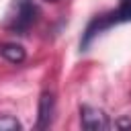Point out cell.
Returning a JSON list of instances; mask_svg holds the SVG:
<instances>
[{
    "label": "cell",
    "instance_id": "cell-1",
    "mask_svg": "<svg viewBox=\"0 0 131 131\" xmlns=\"http://www.w3.org/2000/svg\"><path fill=\"white\" fill-rule=\"evenodd\" d=\"M39 16V6L33 0H14V14L10 16L8 29L14 33L29 31Z\"/></svg>",
    "mask_w": 131,
    "mask_h": 131
},
{
    "label": "cell",
    "instance_id": "cell-3",
    "mask_svg": "<svg viewBox=\"0 0 131 131\" xmlns=\"http://www.w3.org/2000/svg\"><path fill=\"white\" fill-rule=\"evenodd\" d=\"M115 23H117V18H115V10H113V12H108V14H100V16H96V18H92V20H90V25H88V27H86V31H84V37H82L80 47H82V49H86L98 33H102V31H104V29H108V27H113Z\"/></svg>",
    "mask_w": 131,
    "mask_h": 131
},
{
    "label": "cell",
    "instance_id": "cell-8",
    "mask_svg": "<svg viewBox=\"0 0 131 131\" xmlns=\"http://www.w3.org/2000/svg\"><path fill=\"white\" fill-rule=\"evenodd\" d=\"M49 2H55V0H49Z\"/></svg>",
    "mask_w": 131,
    "mask_h": 131
},
{
    "label": "cell",
    "instance_id": "cell-5",
    "mask_svg": "<svg viewBox=\"0 0 131 131\" xmlns=\"http://www.w3.org/2000/svg\"><path fill=\"white\" fill-rule=\"evenodd\" d=\"M0 55L10 63H20L27 57L23 45H18V43H2L0 45Z\"/></svg>",
    "mask_w": 131,
    "mask_h": 131
},
{
    "label": "cell",
    "instance_id": "cell-2",
    "mask_svg": "<svg viewBox=\"0 0 131 131\" xmlns=\"http://www.w3.org/2000/svg\"><path fill=\"white\" fill-rule=\"evenodd\" d=\"M80 121H82V127L88 129V131H104V129L111 127L108 117L104 115V111H100L96 106H90V104H84L80 108Z\"/></svg>",
    "mask_w": 131,
    "mask_h": 131
},
{
    "label": "cell",
    "instance_id": "cell-6",
    "mask_svg": "<svg viewBox=\"0 0 131 131\" xmlns=\"http://www.w3.org/2000/svg\"><path fill=\"white\" fill-rule=\"evenodd\" d=\"M115 18H117V23L131 20V0H121L119 2V8L115 10Z\"/></svg>",
    "mask_w": 131,
    "mask_h": 131
},
{
    "label": "cell",
    "instance_id": "cell-4",
    "mask_svg": "<svg viewBox=\"0 0 131 131\" xmlns=\"http://www.w3.org/2000/svg\"><path fill=\"white\" fill-rule=\"evenodd\" d=\"M53 113H55V98L51 92H43L39 98V117H37V127L39 129H47L53 121Z\"/></svg>",
    "mask_w": 131,
    "mask_h": 131
},
{
    "label": "cell",
    "instance_id": "cell-7",
    "mask_svg": "<svg viewBox=\"0 0 131 131\" xmlns=\"http://www.w3.org/2000/svg\"><path fill=\"white\" fill-rule=\"evenodd\" d=\"M20 129V123L14 117H2L0 119V131H16Z\"/></svg>",
    "mask_w": 131,
    "mask_h": 131
}]
</instances>
